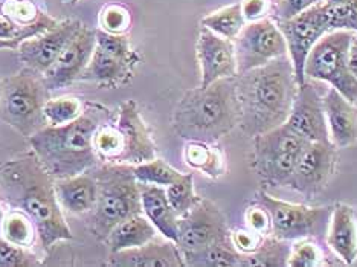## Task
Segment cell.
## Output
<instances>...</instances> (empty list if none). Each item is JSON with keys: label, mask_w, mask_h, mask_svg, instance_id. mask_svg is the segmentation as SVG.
I'll return each mask as SVG.
<instances>
[{"label": "cell", "mask_w": 357, "mask_h": 267, "mask_svg": "<svg viewBox=\"0 0 357 267\" xmlns=\"http://www.w3.org/2000/svg\"><path fill=\"white\" fill-rule=\"evenodd\" d=\"M0 204L32 218L43 250L74 238L55 196V179L32 151L0 162Z\"/></svg>", "instance_id": "1"}, {"label": "cell", "mask_w": 357, "mask_h": 267, "mask_svg": "<svg viewBox=\"0 0 357 267\" xmlns=\"http://www.w3.org/2000/svg\"><path fill=\"white\" fill-rule=\"evenodd\" d=\"M112 119V110L95 102H84V112L69 124L46 125L31 135L29 148L54 179L87 173L98 164L95 133Z\"/></svg>", "instance_id": "2"}, {"label": "cell", "mask_w": 357, "mask_h": 267, "mask_svg": "<svg viewBox=\"0 0 357 267\" xmlns=\"http://www.w3.org/2000/svg\"><path fill=\"white\" fill-rule=\"evenodd\" d=\"M240 127L249 136L272 130L287 121L298 91L294 64L281 56L266 66L235 77Z\"/></svg>", "instance_id": "3"}, {"label": "cell", "mask_w": 357, "mask_h": 267, "mask_svg": "<svg viewBox=\"0 0 357 267\" xmlns=\"http://www.w3.org/2000/svg\"><path fill=\"white\" fill-rule=\"evenodd\" d=\"M240 125L235 77L186 92L174 109L173 128L186 141L214 144Z\"/></svg>", "instance_id": "4"}, {"label": "cell", "mask_w": 357, "mask_h": 267, "mask_svg": "<svg viewBox=\"0 0 357 267\" xmlns=\"http://www.w3.org/2000/svg\"><path fill=\"white\" fill-rule=\"evenodd\" d=\"M93 177L98 192L92 211L86 214L87 228L104 241L118 223L142 214L141 190L132 165L107 162Z\"/></svg>", "instance_id": "5"}, {"label": "cell", "mask_w": 357, "mask_h": 267, "mask_svg": "<svg viewBox=\"0 0 357 267\" xmlns=\"http://www.w3.org/2000/svg\"><path fill=\"white\" fill-rule=\"evenodd\" d=\"M47 92L43 75L29 68L0 79V119L23 136L34 135L46 127Z\"/></svg>", "instance_id": "6"}, {"label": "cell", "mask_w": 357, "mask_h": 267, "mask_svg": "<svg viewBox=\"0 0 357 267\" xmlns=\"http://www.w3.org/2000/svg\"><path fill=\"white\" fill-rule=\"evenodd\" d=\"M308 144L286 123L254 136V167L258 176L272 187H287Z\"/></svg>", "instance_id": "7"}, {"label": "cell", "mask_w": 357, "mask_h": 267, "mask_svg": "<svg viewBox=\"0 0 357 267\" xmlns=\"http://www.w3.org/2000/svg\"><path fill=\"white\" fill-rule=\"evenodd\" d=\"M353 36L351 31L336 29L321 37L308 54L305 78L326 81L348 101L357 102V78L348 68V49Z\"/></svg>", "instance_id": "8"}, {"label": "cell", "mask_w": 357, "mask_h": 267, "mask_svg": "<svg viewBox=\"0 0 357 267\" xmlns=\"http://www.w3.org/2000/svg\"><path fill=\"white\" fill-rule=\"evenodd\" d=\"M255 204L264 206L271 214L275 238L296 241L303 238H322L327 236L333 206L308 208L275 199L264 191L255 196Z\"/></svg>", "instance_id": "9"}, {"label": "cell", "mask_w": 357, "mask_h": 267, "mask_svg": "<svg viewBox=\"0 0 357 267\" xmlns=\"http://www.w3.org/2000/svg\"><path fill=\"white\" fill-rule=\"evenodd\" d=\"M237 75L266 66L287 55V43L277 23L269 19L250 22L234 40Z\"/></svg>", "instance_id": "10"}, {"label": "cell", "mask_w": 357, "mask_h": 267, "mask_svg": "<svg viewBox=\"0 0 357 267\" xmlns=\"http://www.w3.org/2000/svg\"><path fill=\"white\" fill-rule=\"evenodd\" d=\"M280 29L287 43V55L294 64L298 86H303L305 78V61L314 45L330 32L326 5L319 3L310 10L280 22Z\"/></svg>", "instance_id": "11"}, {"label": "cell", "mask_w": 357, "mask_h": 267, "mask_svg": "<svg viewBox=\"0 0 357 267\" xmlns=\"http://www.w3.org/2000/svg\"><path fill=\"white\" fill-rule=\"evenodd\" d=\"M229 237L225 215L209 200L200 199L188 213L178 218L176 245L182 254L196 252Z\"/></svg>", "instance_id": "12"}, {"label": "cell", "mask_w": 357, "mask_h": 267, "mask_svg": "<svg viewBox=\"0 0 357 267\" xmlns=\"http://www.w3.org/2000/svg\"><path fill=\"white\" fill-rule=\"evenodd\" d=\"M336 147L331 142H310L299 156L287 187L313 199L319 194L336 167Z\"/></svg>", "instance_id": "13"}, {"label": "cell", "mask_w": 357, "mask_h": 267, "mask_svg": "<svg viewBox=\"0 0 357 267\" xmlns=\"http://www.w3.org/2000/svg\"><path fill=\"white\" fill-rule=\"evenodd\" d=\"M81 26L83 25L78 20H64L51 29L26 38L17 47L20 61L26 68L43 75L52 68L64 46L70 42Z\"/></svg>", "instance_id": "14"}, {"label": "cell", "mask_w": 357, "mask_h": 267, "mask_svg": "<svg viewBox=\"0 0 357 267\" xmlns=\"http://www.w3.org/2000/svg\"><path fill=\"white\" fill-rule=\"evenodd\" d=\"M95 46V31L81 26L77 34L70 38V42L64 46L52 68L43 74L46 87L54 91V89H63L81 79L92 59Z\"/></svg>", "instance_id": "15"}, {"label": "cell", "mask_w": 357, "mask_h": 267, "mask_svg": "<svg viewBox=\"0 0 357 267\" xmlns=\"http://www.w3.org/2000/svg\"><path fill=\"white\" fill-rule=\"evenodd\" d=\"M116 127L123 135L124 147L115 164L137 165L156 158V145L133 100L126 101L119 107Z\"/></svg>", "instance_id": "16"}, {"label": "cell", "mask_w": 357, "mask_h": 267, "mask_svg": "<svg viewBox=\"0 0 357 267\" xmlns=\"http://www.w3.org/2000/svg\"><path fill=\"white\" fill-rule=\"evenodd\" d=\"M286 124L308 142H330L322 96L307 81L303 86H298Z\"/></svg>", "instance_id": "17"}, {"label": "cell", "mask_w": 357, "mask_h": 267, "mask_svg": "<svg viewBox=\"0 0 357 267\" xmlns=\"http://www.w3.org/2000/svg\"><path fill=\"white\" fill-rule=\"evenodd\" d=\"M197 60L200 64V87H206L223 78L237 77L234 42L204 26L197 40Z\"/></svg>", "instance_id": "18"}, {"label": "cell", "mask_w": 357, "mask_h": 267, "mask_svg": "<svg viewBox=\"0 0 357 267\" xmlns=\"http://www.w3.org/2000/svg\"><path fill=\"white\" fill-rule=\"evenodd\" d=\"M107 266L112 267H183L185 261L181 249L174 241L158 237L147 245L135 249L113 252L109 257Z\"/></svg>", "instance_id": "19"}, {"label": "cell", "mask_w": 357, "mask_h": 267, "mask_svg": "<svg viewBox=\"0 0 357 267\" xmlns=\"http://www.w3.org/2000/svg\"><path fill=\"white\" fill-rule=\"evenodd\" d=\"M330 142L336 148H347L357 142V109L336 89L330 87L322 98Z\"/></svg>", "instance_id": "20"}, {"label": "cell", "mask_w": 357, "mask_h": 267, "mask_svg": "<svg viewBox=\"0 0 357 267\" xmlns=\"http://www.w3.org/2000/svg\"><path fill=\"white\" fill-rule=\"evenodd\" d=\"M327 243L345 264H353L357 260V215L354 208L345 204L333 206Z\"/></svg>", "instance_id": "21"}, {"label": "cell", "mask_w": 357, "mask_h": 267, "mask_svg": "<svg viewBox=\"0 0 357 267\" xmlns=\"http://www.w3.org/2000/svg\"><path fill=\"white\" fill-rule=\"evenodd\" d=\"M142 214L154 224L164 238L177 241L178 237V217L169 205L165 187L139 183Z\"/></svg>", "instance_id": "22"}, {"label": "cell", "mask_w": 357, "mask_h": 267, "mask_svg": "<svg viewBox=\"0 0 357 267\" xmlns=\"http://www.w3.org/2000/svg\"><path fill=\"white\" fill-rule=\"evenodd\" d=\"M96 181L86 173L55 181V196L63 211L70 214H87L96 201Z\"/></svg>", "instance_id": "23"}, {"label": "cell", "mask_w": 357, "mask_h": 267, "mask_svg": "<svg viewBox=\"0 0 357 267\" xmlns=\"http://www.w3.org/2000/svg\"><path fill=\"white\" fill-rule=\"evenodd\" d=\"M158 229L154 228V224L144 214H137L118 223L109 232L107 238L104 241L107 245L110 254H113L147 245V243L158 237Z\"/></svg>", "instance_id": "24"}, {"label": "cell", "mask_w": 357, "mask_h": 267, "mask_svg": "<svg viewBox=\"0 0 357 267\" xmlns=\"http://www.w3.org/2000/svg\"><path fill=\"white\" fill-rule=\"evenodd\" d=\"M132 69L133 66H130L126 61L95 46L92 59L89 61L81 79L95 81V83L105 86H116L119 83H124L126 78L132 75Z\"/></svg>", "instance_id": "25"}, {"label": "cell", "mask_w": 357, "mask_h": 267, "mask_svg": "<svg viewBox=\"0 0 357 267\" xmlns=\"http://www.w3.org/2000/svg\"><path fill=\"white\" fill-rule=\"evenodd\" d=\"M183 159L186 165L204 173L211 179H217L226 171V162L222 150L209 142L188 141L183 150Z\"/></svg>", "instance_id": "26"}, {"label": "cell", "mask_w": 357, "mask_h": 267, "mask_svg": "<svg viewBox=\"0 0 357 267\" xmlns=\"http://www.w3.org/2000/svg\"><path fill=\"white\" fill-rule=\"evenodd\" d=\"M182 257L185 266L200 267H234L240 266L241 261V254L232 245L231 237L196 252L182 254Z\"/></svg>", "instance_id": "27"}, {"label": "cell", "mask_w": 357, "mask_h": 267, "mask_svg": "<svg viewBox=\"0 0 357 267\" xmlns=\"http://www.w3.org/2000/svg\"><path fill=\"white\" fill-rule=\"evenodd\" d=\"M291 245L287 240L266 237L255 252L241 254V267H282L289 266Z\"/></svg>", "instance_id": "28"}, {"label": "cell", "mask_w": 357, "mask_h": 267, "mask_svg": "<svg viewBox=\"0 0 357 267\" xmlns=\"http://www.w3.org/2000/svg\"><path fill=\"white\" fill-rule=\"evenodd\" d=\"M0 237L25 249H32L38 241L37 228L32 218L19 209H10V213L5 214Z\"/></svg>", "instance_id": "29"}, {"label": "cell", "mask_w": 357, "mask_h": 267, "mask_svg": "<svg viewBox=\"0 0 357 267\" xmlns=\"http://www.w3.org/2000/svg\"><path fill=\"white\" fill-rule=\"evenodd\" d=\"M246 23L248 22L243 15L240 3L225 6L222 10L211 13L202 19V26L226 40H232V42L238 37L241 29L246 26Z\"/></svg>", "instance_id": "30"}, {"label": "cell", "mask_w": 357, "mask_h": 267, "mask_svg": "<svg viewBox=\"0 0 357 267\" xmlns=\"http://www.w3.org/2000/svg\"><path fill=\"white\" fill-rule=\"evenodd\" d=\"M132 171L139 183L158 185V187H168V185H172L182 176L181 171H177L174 167L159 158L132 165Z\"/></svg>", "instance_id": "31"}, {"label": "cell", "mask_w": 357, "mask_h": 267, "mask_svg": "<svg viewBox=\"0 0 357 267\" xmlns=\"http://www.w3.org/2000/svg\"><path fill=\"white\" fill-rule=\"evenodd\" d=\"M84 112V102L75 96H61V98L47 100L43 106V116L46 125L59 127L69 124L79 118Z\"/></svg>", "instance_id": "32"}, {"label": "cell", "mask_w": 357, "mask_h": 267, "mask_svg": "<svg viewBox=\"0 0 357 267\" xmlns=\"http://www.w3.org/2000/svg\"><path fill=\"white\" fill-rule=\"evenodd\" d=\"M165 191H167L169 205H172L173 211L177 214L178 218L188 213L190 209L200 200V197H197L196 191H194L192 174H182L176 182L168 185Z\"/></svg>", "instance_id": "33"}, {"label": "cell", "mask_w": 357, "mask_h": 267, "mask_svg": "<svg viewBox=\"0 0 357 267\" xmlns=\"http://www.w3.org/2000/svg\"><path fill=\"white\" fill-rule=\"evenodd\" d=\"M93 144L100 160L105 162H115L121 153H123L124 147L123 135H121L116 124H112L110 121L100 125L95 133Z\"/></svg>", "instance_id": "34"}, {"label": "cell", "mask_w": 357, "mask_h": 267, "mask_svg": "<svg viewBox=\"0 0 357 267\" xmlns=\"http://www.w3.org/2000/svg\"><path fill=\"white\" fill-rule=\"evenodd\" d=\"M95 40L96 47L126 61L130 66H135L139 61V56L132 49V45H130L128 38L124 34H112V32L100 28L95 31Z\"/></svg>", "instance_id": "35"}, {"label": "cell", "mask_w": 357, "mask_h": 267, "mask_svg": "<svg viewBox=\"0 0 357 267\" xmlns=\"http://www.w3.org/2000/svg\"><path fill=\"white\" fill-rule=\"evenodd\" d=\"M326 5L330 31L344 29L357 32V0H345V2Z\"/></svg>", "instance_id": "36"}, {"label": "cell", "mask_w": 357, "mask_h": 267, "mask_svg": "<svg viewBox=\"0 0 357 267\" xmlns=\"http://www.w3.org/2000/svg\"><path fill=\"white\" fill-rule=\"evenodd\" d=\"M324 264V254L313 238L296 240L291 245L289 266L291 267H316Z\"/></svg>", "instance_id": "37"}, {"label": "cell", "mask_w": 357, "mask_h": 267, "mask_svg": "<svg viewBox=\"0 0 357 267\" xmlns=\"http://www.w3.org/2000/svg\"><path fill=\"white\" fill-rule=\"evenodd\" d=\"M31 249L13 245L0 237V267H34L40 266L37 255L29 252Z\"/></svg>", "instance_id": "38"}, {"label": "cell", "mask_w": 357, "mask_h": 267, "mask_svg": "<svg viewBox=\"0 0 357 267\" xmlns=\"http://www.w3.org/2000/svg\"><path fill=\"white\" fill-rule=\"evenodd\" d=\"M130 23H132L130 13L123 5H116V3L105 6L100 17L101 29L112 32V34H124V32L128 29Z\"/></svg>", "instance_id": "39"}, {"label": "cell", "mask_w": 357, "mask_h": 267, "mask_svg": "<svg viewBox=\"0 0 357 267\" xmlns=\"http://www.w3.org/2000/svg\"><path fill=\"white\" fill-rule=\"evenodd\" d=\"M245 222H246V228H249L254 232L261 234V236H269L272 231L271 214L259 204H255L254 206H250L248 209L245 214Z\"/></svg>", "instance_id": "40"}, {"label": "cell", "mask_w": 357, "mask_h": 267, "mask_svg": "<svg viewBox=\"0 0 357 267\" xmlns=\"http://www.w3.org/2000/svg\"><path fill=\"white\" fill-rule=\"evenodd\" d=\"M266 237L267 236H261V234L254 232L249 228H246V229H238L232 232L231 241L240 254H252L259 246H261V243Z\"/></svg>", "instance_id": "41"}, {"label": "cell", "mask_w": 357, "mask_h": 267, "mask_svg": "<svg viewBox=\"0 0 357 267\" xmlns=\"http://www.w3.org/2000/svg\"><path fill=\"white\" fill-rule=\"evenodd\" d=\"M319 3L321 0H277V17L280 22L289 20Z\"/></svg>", "instance_id": "42"}, {"label": "cell", "mask_w": 357, "mask_h": 267, "mask_svg": "<svg viewBox=\"0 0 357 267\" xmlns=\"http://www.w3.org/2000/svg\"><path fill=\"white\" fill-rule=\"evenodd\" d=\"M3 13L5 15H10V17L17 19L23 23H31L38 17L36 6H32L28 2H6Z\"/></svg>", "instance_id": "43"}, {"label": "cell", "mask_w": 357, "mask_h": 267, "mask_svg": "<svg viewBox=\"0 0 357 267\" xmlns=\"http://www.w3.org/2000/svg\"><path fill=\"white\" fill-rule=\"evenodd\" d=\"M240 5L248 23L266 19L269 13V0H243Z\"/></svg>", "instance_id": "44"}, {"label": "cell", "mask_w": 357, "mask_h": 267, "mask_svg": "<svg viewBox=\"0 0 357 267\" xmlns=\"http://www.w3.org/2000/svg\"><path fill=\"white\" fill-rule=\"evenodd\" d=\"M348 68L351 74L357 78V36H353L350 49H348Z\"/></svg>", "instance_id": "45"}, {"label": "cell", "mask_w": 357, "mask_h": 267, "mask_svg": "<svg viewBox=\"0 0 357 267\" xmlns=\"http://www.w3.org/2000/svg\"><path fill=\"white\" fill-rule=\"evenodd\" d=\"M3 217H5V213L2 206H0V231H2V223H3Z\"/></svg>", "instance_id": "46"}, {"label": "cell", "mask_w": 357, "mask_h": 267, "mask_svg": "<svg viewBox=\"0 0 357 267\" xmlns=\"http://www.w3.org/2000/svg\"><path fill=\"white\" fill-rule=\"evenodd\" d=\"M340 2H345V0H326V3H328V5H335V3H340Z\"/></svg>", "instance_id": "47"}, {"label": "cell", "mask_w": 357, "mask_h": 267, "mask_svg": "<svg viewBox=\"0 0 357 267\" xmlns=\"http://www.w3.org/2000/svg\"><path fill=\"white\" fill-rule=\"evenodd\" d=\"M78 2V0H74V3H77Z\"/></svg>", "instance_id": "48"}]
</instances>
